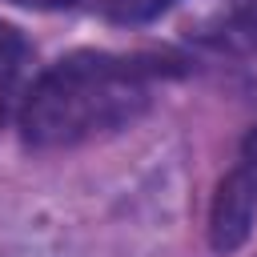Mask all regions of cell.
I'll return each mask as SVG.
<instances>
[{
  "instance_id": "cell-6",
  "label": "cell",
  "mask_w": 257,
  "mask_h": 257,
  "mask_svg": "<svg viewBox=\"0 0 257 257\" xmlns=\"http://www.w3.org/2000/svg\"><path fill=\"white\" fill-rule=\"evenodd\" d=\"M8 4H20V8H64L72 0H8Z\"/></svg>"
},
{
  "instance_id": "cell-1",
  "label": "cell",
  "mask_w": 257,
  "mask_h": 257,
  "mask_svg": "<svg viewBox=\"0 0 257 257\" xmlns=\"http://www.w3.org/2000/svg\"><path fill=\"white\" fill-rule=\"evenodd\" d=\"M149 104V68L128 56L72 52L44 68L20 108L24 141L36 149H68L137 120Z\"/></svg>"
},
{
  "instance_id": "cell-4",
  "label": "cell",
  "mask_w": 257,
  "mask_h": 257,
  "mask_svg": "<svg viewBox=\"0 0 257 257\" xmlns=\"http://www.w3.org/2000/svg\"><path fill=\"white\" fill-rule=\"evenodd\" d=\"M100 16L116 20V24H141V20H153L161 16L173 0H92Z\"/></svg>"
},
{
  "instance_id": "cell-2",
  "label": "cell",
  "mask_w": 257,
  "mask_h": 257,
  "mask_svg": "<svg viewBox=\"0 0 257 257\" xmlns=\"http://www.w3.org/2000/svg\"><path fill=\"white\" fill-rule=\"evenodd\" d=\"M257 217V181L245 165H237L221 185H217V197H213V209H209V241L217 253H229L237 249L245 237H249V225Z\"/></svg>"
},
{
  "instance_id": "cell-3",
  "label": "cell",
  "mask_w": 257,
  "mask_h": 257,
  "mask_svg": "<svg viewBox=\"0 0 257 257\" xmlns=\"http://www.w3.org/2000/svg\"><path fill=\"white\" fill-rule=\"evenodd\" d=\"M32 80L36 76H32V48H28V40L12 24H0V128L12 116H20Z\"/></svg>"
},
{
  "instance_id": "cell-5",
  "label": "cell",
  "mask_w": 257,
  "mask_h": 257,
  "mask_svg": "<svg viewBox=\"0 0 257 257\" xmlns=\"http://www.w3.org/2000/svg\"><path fill=\"white\" fill-rule=\"evenodd\" d=\"M241 165L253 173V181H257V128L245 137V149H241Z\"/></svg>"
}]
</instances>
